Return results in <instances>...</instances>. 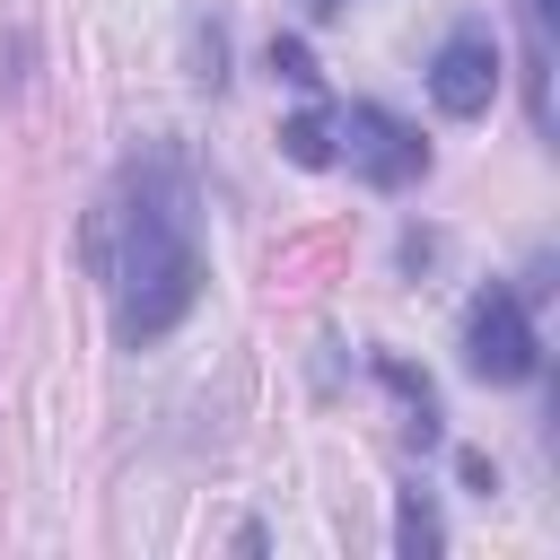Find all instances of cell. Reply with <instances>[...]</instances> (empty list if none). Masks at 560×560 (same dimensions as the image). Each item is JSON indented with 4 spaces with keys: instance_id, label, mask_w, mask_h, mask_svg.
I'll return each instance as SVG.
<instances>
[{
    "instance_id": "obj_1",
    "label": "cell",
    "mask_w": 560,
    "mask_h": 560,
    "mask_svg": "<svg viewBox=\"0 0 560 560\" xmlns=\"http://www.w3.org/2000/svg\"><path fill=\"white\" fill-rule=\"evenodd\" d=\"M96 254H105V289H114V332L140 350L158 332H175L201 298V210L192 184L166 149H140L96 219Z\"/></svg>"
},
{
    "instance_id": "obj_2",
    "label": "cell",
    "mask_w": 560,
    "mask_h": 560,
    "mask_svg": "<svg viewBox=\"0 0 560 560\" xmlns=\"http://www.w3.org/2000/svg\"><path fill=\"white\" fill-rule=\"evenodd\" d=\"M332 158H341L359 184H376V192H402V184L429 175V140H420L402 114H385V105H341V114H332Z\"/></svg>"
},
{
    "instance_id": "obj_3",
    "label": "cell",
    "mask_w": 560,
    "mask_h": 560,
    "mask_svg": "<svg viewBox=\"0 0 560 560\" xmlns=\"http://www.w3.org/2000/svg\"><path fill=\"white\" fill-rule=\"evenodd\" d=\"M542 368V341H534V315L516 289H481L464 306V376L481 385H525Z\"/></svg>"
},
{
    "instance_id": "obj_4",
    "label": "cell",
    "mask_w": 560,
    "mask_h": 560,
    "mask_svg": "<svg viewBox=\"0 0 560 560\" xmlns=\"http://www.w3.org/2000/svg\"><path fill=\"white\" fill-rule=\"evenodd\" d=\"M429 96H438V114H455V122L490 114V96H499V35H490V26H455V35L438 44V61H429Z\"/></svg>"
},
{
    "instance_id": "obj_5",
    "label": "cell",
    "mask_w": 560,
    "mask_h": 560,
    "mask_svg": "<svg viewBox=\"0 0 560 560\" xmlns=\"http://www.w3.org/2000/svg\"><path fill=\"white\" fill-rule=\"evenodd\" d=\"M438 542H446V525H438L429 490H402V508H394V551H402V560H429Z\"/></svg>"
},
{
    "instance_id": "obj_6",
    "label": "cell",
    "mask_w": 560,
    "mask_h": 560,
    "mask_svg": "<svg viewBox=\"0 0 560 560\" xmlns=\"http://www.w3.org/2000/svg\"><path fill=\"white\" fill-rule=\"evenodd\" d=\"M280 158H289V166H332V114H315V105L289 114V122H280Z\"/></svg>"
},
{
    "instance_id": "obj_7",
    "label": "cell",
    "mask_w": 560,
    "mask_h": 560,
    "mask_svg": "<svg viewBox=\"0 0 560 560\" xmlns=\"http://www.w3.org/2000/svg\"><path fill=\"white\" fill-rule=\"evenodd\" d=\"M376 376L411 402V438H420V446H438V394H429V376H411L402 359H376Z\"/></svg>"
},
{
    "instance_id": "obj_8",
    "label": "cell",
    "mask_w": 560,
    "mask_h": 560,
    "mask_svg": "<svg viewBox=\"0 0 560 560\" xmlns=\"http://www.w3.org/2000/svg\"><path fill=\"white\" fill-rule=\"evenodd\" d=\"M271 70H280L289 88H315V79H324V70H315V52H306L298 35H271Z\"/></svg>"
},
{
    "instance_id": "obj_9",
    "label": "cell",
    "mask_w": 560,
    "mask_h": 560,
    "mask_svg": "<svg viewBox=\"0 0 560 560\" xmlns=\"http://www.w3.org/2000/svg\"><path fill=\"white\" fill-rule=\"evenodd\" d=\"M455 472H464V481H472V490H481V499H490V490H499V464H490V455H455Z\"/></svg>"
},
{
    "instance_id": "obj_10",
    "label": "cell",
    "mask_w": 560,
    "mask_h": 560,
    "mask_svg": "<svg viewBox=\"0 0 560 560\" xmlns=\"http://www.w3.org/2000/svg\"><path fill=\"white\" fill-rule=\"evenodd\" d=\"M341 9H350V0H306V18H341Z\"/></svg>"
}]
</instances>
